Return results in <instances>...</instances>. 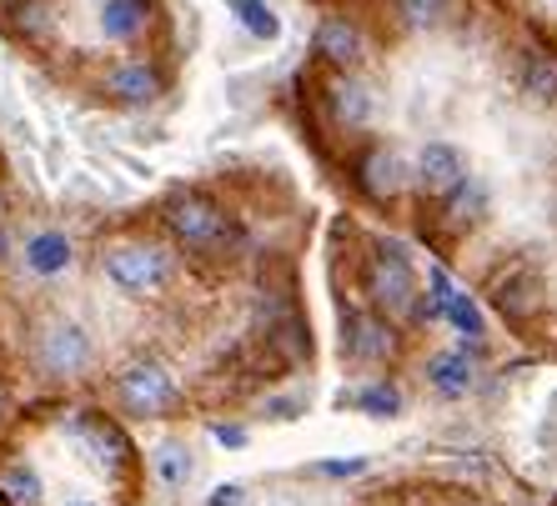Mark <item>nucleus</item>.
I'll return each instance as SVG.
<instances>
[{
    "label": "nucleus",
    "instance_id": "1",
    "mask_svg": "<svg viewBox=\"0 0 557 506\" xmlns=\"http://www.w3.org/2000/svg\"><path fill=\"white\" fill-rule=\"evenodd\" d=\"M30 362L46 381H81L96 366V341L76 316H46L30 337Z\"/></svg>",
    "mask_w": 557,
    "mask_h": 506
},
{
    "label": "nucleus",
    "instance_id": "2",
    "mask_svg": "<svg viewBox=\"0 0 557 506\" xmlns=\"http://www.w3.org/2000/svg\"><path fill=\"white\" fill-rule=\"evenodd\" d=\"M111 396H116L121 416H131V421H156V416L176 412L182 387H176V377H171V366H161L156 356H136V362H126L116 371Z\"/></svg>",
    "mask_w": 557,
    "mask_h": 506
},
{
    "label": "nucleus",
    "instance_id": "3",
    "mask_svg": "<svg viewBox=\"0 0 557 506\" xmlns=\"http://www.w3.org/2000/svg\"><path fill=\"white\" fill-rule=\"evenodd\" d=\"M101 276L126 301H146L166 291L171 256L161 246H151V241H116V246L101 251Z\"/></svg>",
    "mask_w": 557,
    "mask_h": 506
},
{
    "label": "nucleus",
    "instance_id": "4",
    "mask_svg": "<svg viewBox=\"0 0 557 506\" xmlns=\"http://www.w3.org/2000/svg\"><path fill=\"white\" fill-rule=\"evenodd\" d=\"M367 301L382 316H407L417 306V271L407 246H397V241L376 246V256L367 261Z\"/></svg>",
    "mask_w": 557,
    "mask_h": 506
},
{
    "label": "nucleus",
    "instance_id": "5",
    "mask_svg": "<svg viewBox=\"0 0 557 506\" xmlns=\"http://www.w3.org/2000/svg\"><path fill=\"white\" fill-rule=\"evenodd\" d=\"M161 222H166V231L176 236L186 251H211V246H221V236H226V211L196 191L171 195L166 211H161Z\"/></svg>",
    "mask_w": 557,
    "mask_h": 506
},
{
    "label": "nucleus",
    "instance_id": "6",
    "mask_svg": "<svg viewBox=\"0 0 557 506\" xmlns=\"http://www.w3.org/2000/svg\"><path fill=\"white\" fill-rule=\"evenodd\" d=\"M412 181H417V191H422V195H437V201H447V195H453L457 186L467 181V156L457 151L453 141H422Z\"/></svg>",
    "mask_w": 557,
    "mask_h": 506
},
{
    "label": "nucleus",
    "instance_id": "7",
    "mask_svg": "<svg viewBox=\"0 0 557 506\" xmlns=\"http://www.w3.org/2000/svg\"><path fill=\"white\" fill-rule=\"evenodd\" d=\"M342 331H347V337H342V351H347V362H357V366H382L392 356V346H397L382 312H351Z\"/></svg>",
    "mask_w": 557,
    "mask_h": 506
},
{
    "label": "nucleus",
    "instance_id": "8",
    "mask_svg": "<svg viewBox=\"0 0 557 506\" xmlns=\"http://www.w3.org/2000/svg\"><path fill=\"white\" fill-rule=\"evenodd\" d=\"M151 471L166 492L182 496V492H191L196 477H201V456H196V446L186 442V437H166V442H156V452H151Z\"/></svg>",
    "mask_w": 557,
    "mask_h": 506
},
{
    "label": "nucleus",
    "instance_id": "9",
    "mask_svg": "<svg viewBox=\"0 0 557 506\" xmlns=\"http://www.w3.org/2000/svg\"><path fill=\"white\" fill-rule=\"evenodd\" d=\"M21 261H26L30 276H65L76 266V246H71V236L65 231H30L26 246H21Z\"/></svg>",
    "mask_w": 557,
    "mask_h": 506
},
{
    "label": "nucleus",
    "instance_id": "10",
    "mask_svg": "<svg viewBox=\"0 0 557 506\" xmlns=\"http://www.w3.org/2000/svg\"><path fill=\"white\" fill-rule=\"evenodd\" d=\"M428 387L437 391L442 402H462L467 391L478 387V362H472L462 346H457V351H437V356L428 362Z\"/></svg>",
    "mask_w": 557,
    "mask_h": 506
},
{
    "label": "nucleus",
    "instance_id": "11",
    "mask_svg": "<svg viewBox=\"0 0 557 506\" xmlns=\"http://www.w3.org/2000/svg\"><path fill=\"white\" fill-rule=\"evenodd\" d=\"M317 55H322L326 65H337V71H351V65L367 55L362 26H351L347 15H332V21H322V30H317Z\"/></svg>",
    "mask_w": 557,
    "mask_h": 506
},
{
    "label": "nucleus",
    "instance_id": "12",
    "mask_svg": "<svg viewBox=\"0 0 557 506\" xmlns=\"http://www.w3.org/2000/svg\"><path fill=\"white\" fill-rule=\"evenodd\" d=\"M106 91L116 96L121 105H151L161 96V76L146 61H116L106 71Z\"/></svg>",
    "mask_w": 557,
    "mask_h": 506
},
{
    "label": "nucleus",
    "instance_id": "13",
    "mask_svg": "<svg viewBox=\"0 0 557 506\" xmlns=\"http://www.w3.org/2000/svg\"><path fill=\"white\" fill-rule=\"evenodd\" d=\"M362 191L372 195V201H397V195L407 191V166L397 151H372V156L362 161Z\"/></svg>",
    "mask_w": 557,
    "mask_h": 506
},
{
    "label": "nucleus",
    "instance_id": "14",
    "mask_svg": "<svg viewBox=\"0 0 557 506\" xmlns=\"http://www.w3.org/2000/svg\"><path fill=\"white\" fill-rule=\"evenodd\" d=\"M96 30H101V40H111V46L136 40L146 30L141 0H101V5H96Z\"/></svg>",
    "mask_w": 557,
    "mask_h": 506
},
{
    "label": "nucleus",
    "instance_id": "15",
    "mask_svg": "<svg viewBox=\"0 0 557 506\" xmlns=\"http://www.w3.org/2000/svg\"><path fill=\"white\" fill-rule=\"evenodd\" d=\"M332 111H337V121L347 130H362L367 121H372V91H367L362 80H337L332 86Z\"/></svg>",
    "mask_w": 557,
    "mask_h": 506
},
{
    "label": "nucleus",
    "instance_id": "16",
    "mask_svg": "<svg viewBox=\"0 0 557 506\" xmlns=\"http://www.w3.org/2000/svg\"><path fill=\"white\" fill-rule=\"evenodd\" d=\"M518 86H522V96H528V101H537V105L557 101V61H547V55L528 51V55H522Z\"/></svg>",
    "mask_w": 557,
    "mask_h": 506
},
{
    "label": "nucleus",
    "instance_id": "17",
    "mask_svg": "<svg viewBox=\"0 0 557 506\" xmlns=\"http://www.w3.org/2000/svg\"><path fill=\"white\" fill-rule=\"evenodd\" d=\"M0 492L11 496L15 506H40L46 502V481H40V471L30 461H11V467L0 471Z\"/></svg>",
    "mask_w": 557,
    "mask_h": 506
},
{
    "label": "nucleus",
    "instance_id": "18",
    "mask_svg": "<svg viewBox=\"0 0 557 506\" xmlns=\"http://www.w3.org/2000/svg\"><path fill=\"white\" fill-rule=\"evenodd\" d=\"M482 211H487V186L467 170V181L447 195V216H453V222H482Z\"/></svg>",
    "mask_w": 557,
    "mask_h": 506
},
{
    "label": "nucleus",
    "instance_id": "19",
    "mask_svg": "<svg viewBox=\"0 0 557 506\" xmlns=\"http://www.w3.org/2000/svg\"><path fill=\"white\" fill-rule=\"evenodd\" d=\"M232 11H236V21L251 30L257 40H276L282 36V15L267 5V0H232Z\"/></svg>",
    "mask_w": 557,
    "mask_h": 506
},
{
    "label": "nucleus",
    "instance_id": "20",
    "mask_svg": "<svg viewBox=\"0 0 557 506\" xmlns=\"http://www.w3.org/2000/svg\"><path fill=\"white\" fill-rule=\"evenodd\" d=\"M357 406H362L367 416H397V412H403V396H397L392 387H382V381H376V387H367L362 396H357Z\"/></svg>",
    "mask_w": 557,
    "mask_h": 506
},
{
    "label": "nucleus",
    "instance_id": "21",
    "mask_svg": "<svg viewBox=\"0 0 557 506\" xmlns=\"http://www.w3.org/2000/svg\"><path fill=\"white\" fill-rule=\"evenodd\" d=\"M397 11H403V21L407 26H437L442 21V11H447V0H403V5H397Z\"/></svg>",
    "mask_w": 557,
    "mask_h": 506
},
{
    "label": "nucleus",
    "instance_id": "22",
    "mask_svg": "<svg viewBox=\"0 0 557 506\" xmlns=\"http://www.w3.org/2000/svg\"><path fill=\"white\" fill-rule=\"evenodd\" d=\"M242 496H247V486H216V492H211V506H242Z\"/></svg>",
    "mask_w": 557,
    "mask_h": 506
},
{
    "label": "nucleus",
    "instance_id": "23",
    "mask_svg": "<svg viewBox=\"0 0 557 506\" xmlns=\"http://www.w3.org/2000/svg\"><path fill=\"white\" fill-rule=\"evenodd\" d=\"M0 416H5V391H0Z\"/></svg>",
    "mask_w": 557,
    "mask_h": 506
},
{
    "label": "nucleus",
    "instance_id": "24",
    "mask_svg": "<svg viewBox=\"0 0 557 506\" xmlns=\"http://www.w3.org/2000/svg\"><path fill=\"white\" fill-rule=\"evenodd\" d=\"M65 506H96V502H65Z\"/></svg>",
    "mask_w": 557,
    "mask_h": 506
}]
</instances>
